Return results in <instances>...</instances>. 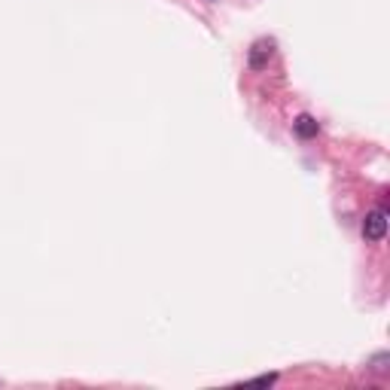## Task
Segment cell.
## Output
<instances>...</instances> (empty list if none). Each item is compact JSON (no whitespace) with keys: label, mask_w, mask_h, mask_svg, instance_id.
<instances>
[{"label":"cell","mask_w":390,"mask_h":390,"mask_svg":"<svg viewBox=\"0 0 390 390\" xmlns=\"http://www.w3.org/2000/svg\"><path fill=\"white\" fill-rule=\"evenodd\" d=\"M293 132L302 137V141H311V137H317V119L308 116V113H302V116H296V122H293Z\"/></svg>","instance_id":"3"},{"label":"cell","mask_w":390,"mask_h":390,"mask_svg":"<svg viewBox=\"0 0 390 390\" xmlns=\"http://www.w3.org/2000/svg\"><path fill=\"white\" fill-rule=\"evenodd\" d=\"M277 382V375H263V378H253L250 384H275Z\"/></svg>","instance_id":"5"},{"label":"cell","mask_w":390,"mask_h":390,"mask_svg":"<svg viewBox=\"0 0 390 390\" xmlns=\"http://www.w3.org/2000/svg\"><path fill=\"white\" fill-rule=\"evenodd\" d=\"M275 55V43L272 40H256L253 46H250V55H247V64L253 70H265L268 61H272Z\"/></svg>","instance_id":"2"},{"label":"cell","mask_w":390,"mask_h":390,"mask_svg":"<svg viewBox=\"0 0 390 390\" xmlns=\"http://www.w3.org/2000/svg\"><path fill=\"white\" fill-rule=\"evenodd\" d=\"M387 363H390V354H375L369 360V366H372L375 372H387Z\"/></svg>","instance_id":"4"},{"label":"cell","mask_w":390,"mask_h":390,"mask_svg":"<svg viewBox=\"0 0 390 390\" xmlns=\"http://www.w3.org/2000/svg\"><path fill=\"white\" fill-rule=\"evenodd\" d=\"M384 235H387V210H382V208L369 210L366 220H363V238L366 241H382Z\"/></svg>","instance_id":"1"}]
</instances>
